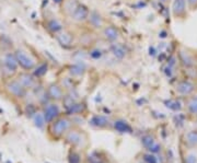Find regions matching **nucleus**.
I'll use <instances>...</instances> for the list:
<instances>
[{"label":"nucleus","mask_w":197,"mask_h":163,"mask_svg":"<svg viewBox=\"0 0 197 163\" xmlns=\"http://www.w3.org/2000/svg\"><path fill=\"white\" fill-rule=\"evenodd\" d=\"M72 127V120L70 116L68 115H60L54 119L52 123L48 124V131L53 138H63L67 134V131Z\"/></svg>","instance_id":"f257e3e1"},{"label":"nucleus","mask_w":197,"mask_h":163,"mask_svg":"<svg viewBox=\"0 0 197 163\" xmlns=\"http://www.w3.org/2000/svg\"><path fill=\"white\" fill-rule=\"evenodd\" d=\"M13 54L15 56L18 65H19L22 69H24V70L26 71L33 70V69L39 65V61H37L36 57H35L32 53L28 52L26 50L18 48Z\"/></svg>","instance_id":"f03ea898"},{"label":"nucleus","mask_w":197,"mask_h":163,"mask_svg":"<svg viewBox=\"0 0 197 163\" xmlns=\"http://www.w3.org/2000/svg\"><path fill=\"white\" fill-rule=\"evenodd\" d=\"M64 138L67 144H69L72 147H76V148H85L88 142L87 135L83 133V130L75 128V127H71L67 131V134L64 136Z\"/></svg>","instance_id":"7ed1b4c3"},{"label":"nucleus","mask_w":197,"mask_h":163,"mask_svg":"<svg viewBox=\"0 0 197 163\" xmlns=\"http://www.w3.org/2000/svg\"><path fill=\"white\" fill-rule=\"evenodd\" d=\"M90 12H91V10H90L86 4L80 2V3L78 4V7L74 10V12L69 15L68 19L74 24H77V25L86 24L88 22V19H89Z\"/></svg>","instance_id":"20e7f679"},{"label":"nucleus","mask_w":197,"mask_h":163,"mask_svg":"<svg viewBox=\"0 0 197 163\" xmlns=\"http://www.w3.org/2000/svg\"><path fill=\"white\" fill-rule=\"evenodd\" d=\"M179 59L184 68H195L197 66V57L192 50L181 46L179 50Z\"/></svg>","instance_id":"39448f33"},{"label":"nucleus","mask_w":197,"mask_h":163,"mask_svg":"<svg viewBox=\"0 0 197 163\" xmlns=\"http://www.w3.org/2000/svg\"><path fill=\"white\" fill-rule=\"evenodd\" d=\"M46 94H47L49 101L52 102H63V100L66 97V90L60 84V82H52L48 84L46 89Z\"/></svg>","instance_id":"423d86ee"},{"label":"nucleus","mask_w":197,"mask_h":163,"mask_svg":"<svg viewBox=\"0 0 197 163\" xmlns=\"http://www.w3.org/2000/svg\"><path fill=\"white\" fill-rule=\"evenodd\" d=\"M4 88H6L7 92L15 99H23L26 97V93H28V90L18 81V79L8 80Z\"/></svg>","instance_id":"0eeeda50"},{"label":"nucleus","mask_w":197,"mask_h":163,"mask_svg":"<svg viewBox=\"0 0 197 163\" xmlns=\"http://www.w3.org/2000/svg\"><path fill=\"white\" fill-rule=\"evenodd\" d=\"M100 34H101V37L104 39L105 42H108L111 44L117 43L121 39V32H119L118 28L113 24H107L103 26L101 31H100Z\"/></svg>","instance_id":"6e6552de"},{"label":"nucleus","mask_w":197,"mask_h":163,"mask_svg":"<svg viewBox=\"0 0 197 163\" xmlns=\"http://www.w3.org/2000/svg\"><path fill=\"white\" fill-rule=\"evenodd\" d=\"M42 113H43L44 115L46 124H49V123H52L54 119H56L58 116L61 115V109H60V106H59L58 102L49 101L48 103H46L45 105H44Z\"/></svg>","instance_id":"1a4fd4ad"},{"label":"nucleus","mask_w":197,"mask_h":163,"mask_svg":"<svg viewBox=\"0 0 197 163\" xmlns=\"http://www.w3.org/2000/svg\"><path fill=\"white\" fill-rule=\"evenodd\" d=\"M55 39L57 43L64 48H70L75 43H76V35L74 32H71L68 29H64L63 31L55 35Z\"/></svg>","instance_id":"9d476101"},{"label":"nucleus","mask_w":197,"mask_h":163,"mask_svg":"<svg viewBox=\"0 0 197 163\" xmlns=\"http://www.w3.org/2000/svg\"><path fill=\"white\" fill-rule=\"evenodd\" d=\"M196 90L197 84L189 79L181 80L175 86V92L179 95H182V97H191Z\"/></svg>","instance_id":"9b49d317"},{"label":"nucleus","mask_w":197,"mask_h":163,"mask_svg":"<svg viewBox=\"0 0 197 163\" xmlns=\"http://www.w3.org/2000/svg\"><path fill=\"white\" fill-rule=\"evenodd\" d=\"M1 64H2V70L8 73V75L14 73L17 71L18 67H19L13 53H7V54H4Z\"/></svg>","instance_id":"f8f14e48"},{"label":"nucleus","mask_w":197,"mask_h":163,"mask_svg":"<svg viewBox=\"0 0 197 163\" xmlns=\"http://www.w3.org/2000/svg\"><path fill=\"white\" fill-rule=\"evenodd\" d=\"M187 1L186 0H173L172 3V14L175 19H183L187 15Z\"/></svg>","instance_id":"ddd939ff"},{"label":"nucleus","mask_w":197,"mask_h":163,"mask_svg":"<svg viewBox=\"0 0 197 163\" xmlns=\"http://www.w3.org/2000/svg\"><path fill=\"white\" fill-rule=\"evenodd\" d=\"M18 81L26 89V90H31V89H35L37 84V78L35 77L33 73L29 72H21L18 76Z\"/></svg>","instance_id":"4468645a"},{"label":"nucleus","mask_w":197,"mask_h":163,"mask_svg":"<svg viewBox=\"0 0 197 163\" xmlns=\"http://www.w3.org/2000/svg\"><path fill=\"white\" fill-rule=\"evenodd\" d=\"M87 23L89 24L92 30L101 31L102 29H103V26L106 24V22L105 20H104V18L102 17L99 12H96V11H91Z\"/></svg>","instance_id":"2eb2a0df"},{"label":"nucleus","mask_w":197,"mask_h":163,"mask_svg":"<svg viewBox=\"0 0 197 163\" xmlns=\"http://www.w3.org/2000/svg\"><path fill=\"white\" fill-rule=\"evenodd\" d=\"M45 28L50 34H53L55 36V35L58 34L60 31H63L64 29H65V26L63 25L60 20L57 19L56 17H49L47 18L45 21Z\"/></svg>","instance_id":"dca6fc26"},{"label":"nucleus","mask_w":197,"mask_h":163,"mask_svg":"<svg viewBox=\"0 0 197 163\" xmlns=\"http://www.w3.org/2000/svg\"><path fill=\"white\" fill-rule=\"evenodd\" d=\"M86 111H87V105H86L85 102L76 101L66 108V115L68 116L81 115V114H83Z\"/></svg>","instance_id":"f3484780"},{"label":"nucleus","mask_w":197,"mask_h":163,"mask_svg":"<svg viewBox=\"0 0 197 163\" xmlns=\"http://www.w3.org/2000/svg\"><path fill=\"white\" fill-rule=\"evenodd\" d=\"M89 124L91 125L94 128H99V129H103L106 128L111 125V122L108 119V117L104 115H93L89 120Z\"/></svg>","instance_id":"a211bd4d"},{"label":"nucleus","mask_w":197,"mask_h":163,"mask_svg":"<svg viewBox=\"0 0 197 163\" xmlns=\"http://www.w3.org/2000/svg\"><path fill=\"white\" fill-rule=\"evenodd\" d=\"M112 126L117 133L119 134H132V128L126 120L124 119H116L112 123Z\"/></svg>","instance_id":"6ab92c4d"},{"label":"nucleus","mask_w":197,"mask_h":163,"mask_svg":"<svg viewBox=\"0 0 197 163\" xmlns=\"http://www.w3.org/2000/svg\"><path fill=\"white\" fill-rule=\"evenodd\" d=\"M79 3L80 2L78 0H64V2L60 4V8L65 17L69 18V15L74 12V10L78 7Z\"/></svg>","instance_id":"aec40b11"},{"label":"nucleus","mask_w":197,"mask_h":163,"mask_svg":"<svg viewBox=\"0 0 197 163\" xmlns=\"http://www.w3.org/2000/svg\"><path fill=\"white\" fill-rule=\"evenodd\" d=\"M185 142L189 147H197V130H189L185 135Z\"/></svg>","instance_id":"412c9836"},{"label":"nucleus","mask_w":197,"mask_h":163,"mask_svg":"<svg viewBox=\"0 0 197 163\" xmlns=\"http://www.w3.org/2000/svg\"><path fill=\"white\" fill-rule=\"evenodd\" d=\"M47 69H48V66L47 64H45V62H43V64H39L36 67H35L34 69H33V75L35 76V77L39 79V78H42L44 77V76L47 73Z\"/></svg>","instance_id":"4be33fe9"},{"label":"nucleus","mask_w":197,"mask_h":163,"mask_svg":"<svg viewBox=\"0 0 197 163\" xmlns=\"http://www.w3.org/2000/svg\"><path fill=\"white\" fill-rule=\"evenodd\" d=\"M112 53H113V55H114L115 57L119 58V59H122V58H123L124 56L126 55L125 47H124L123 45H121L118 42H117V43L112 44Z\"/></svg>","instance_id":"5701e85b"},{"label":"nucleus","mask_w":197,"mask_h":163,"mask_svg":"<svg viewBox=\"0 0 197 163\" xmlns=\"http://www.w3.org/2000/svg\"><path fill=\"white\" fill-rule=\"evenodd\" d=\"M33 122H34V125L39 129H43L44 126L46 125L45 118H44V115L42 112H36L34 116H33Z\"/></svg>","instance_id":"b1692460"},{"label":"nucleus","mask_w":197,"mask_h":163,"mask_svg":"<svg viewBox=\"0 0 197 163\" xmlns=\"http://www.w3.org/2000/svg\"><path fill=\"white\" fill-rule=\"evenodd\" d=\"M154 142H156V139H154L153 135H151V134H146V135H143V137H141V145H143L147 150L154 144Z\"/></svg>","instance_id":"393cba45"},{"label":"nucleus","mask_w":197,"mask_h":163,"mask_svg":"<svg viewBox=\"0 0 197 163\" xmlns=\"http://www.w3.org/2000/svg\"><path fill=\"white\" fill-rule=\"evenodd\" d=\"M82 162V158L81 155L76 150H70L69 155H68V163H81Z\"/></svg>","instance_id":"a878e982"},{"label":"nucleus","mask_w":197,"mask_h":163,"mask_svg":"<svg viewBox=\"0 0 197 163\" xmlns=\"http://www.w3.org/2000/svg\"><path fill=\"white\" fill-rule=\"evenodd\" d=\"M186 109L191 115H197V101L193 99H189L186 101Z\"/></svg>","instance_id":"bb28decb"},{"label":"nucleus","mask_w":197,"mask_h":163,"mask_svg":"<svg viewBox=\"0 0 197 163\" xmlns=\"http://www.w3.org/2000/svg\"><path fill=\"white\" fill-rule=\"evenodd\" d=\"M83 71L85 70H83V68L80 66V65H75V66H72L71 68H70L69 73L72 78H76V77H79V76L82 75Z\"/></svg>","instance_id":"cd10ccee"},{"label":"nucleus","mask_w":197,"mask_h":163,"mask_svg":"<svg viewBox=\"0 0 197 163\" xmlns=\"http://www.w3.org/2000/svg\"><path fill=\"white\" fill-rule=\"evenodd\" d=\"M184 163H197V155L194 152H189L185 155Z\"/></svg>","instance_id":"c85d7f7f"},{"label":"nucleus","mask_w":197,"mask_h":163,"mask_svg":"<svg viewBox=\"0 0 197 163\" xmlns=\"http://www.w3.org/2000/svg\"><path fill=\"white\" fill-rule=\"evenodd\" d=\"M143 161L146 163H158V159L156 158V155L153 153H147L143 155Z\"/></svg>","instance_id":"c756f323"},{"label":"nucleus","mask_w":197,"mask_h":163,"mask_svg":"<svg viewBox=\"0 0 197 163\" xmlns=\"http://www.w3.org/2000/svg\"><path fill=\"white\" fill-rule=\"evenodd\" d=\"M36 112H37V109L35 108V105H33V104H28V106H26V108H25V113L29 117H33V116L36 114Z\"/></svg>","instance_id":"7c9ffc66"},{"label":"nucleus","mask_w":197,"mask_h":163,"mask_svg":"<svg viewBox=\"0 0 197 163\" xmlns=\"http://www.w3.org/2000/svg\"><path fill=\"white\" fill-rule=\"evenodd\" d=\"M148 151H149L150 153H153V155H156V153H158V152H160V151H161V145L158 144V142L156 141L151 147H150L149 149H148Z\"/></svg>","instance_id":"2f4dec72"},{"label":"nucleus","mask_w":197,"mask_h":163,"mask_svg":"<svg viewBox=\"0 0 197 163\" xmlns=\"http://www.w3.org/2000/svg\"><path fill=\"white\" fill-rule=\"evenodd\" d=\"M186 1L189 10H195V9H197V0H186Z\"/></svg>","instance_id":"473e14b6"},{"label":"nucleus","mask_w":197,"mask_h":163,"mask_svg":"<svg viewBox=\"0 0 197 163\" xmlns=\"http://www.w3.org/2000/svg\"><path fill=\"white\" fill-rule=\"evenodd\" d=\"M88 161H89V163H104V162H102L101 160H99L98 158H92V157H90L89 155V159H88Z\"/></svg>","instance_id":"72a5a7b5"},{"label":"nucleus","mask_w":197,"mask_h":163,"mask_svg":"<svg viewBox=\"0 0 197 163\" xmlns=\"http://www.w3.org/2000/svg\"><path fill=\"white\" fill-rule=\"evenodd\" d=\"M52 1L54 2L55 4H57V6H60V4L64 2V0H52Z\"/></svg>","instance_id":"f704fd0d"},{"label":"nucleus","mask_w":197,"mask_h":163,"mask_svg":"<svg viewBox=\"0 0 197 163\" xmlns=\"http://www.w3.org/2000/svg\"><path fill=\"white\" fill-rule=\"evenodd\" d=\"M46 163H49V162H46Z\"/></svg>","instance_id":"c9c22d12"}]
</instances>
